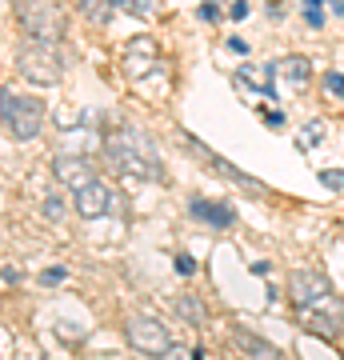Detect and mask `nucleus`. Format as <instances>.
<instances>
[{"label":"nucleus","instance_id":"obj_8","mask_svg":"<svg viewBox=\"0 0 344 360\" xmlns=\"http://www.w3.org/2000/svg\"><path fill=\"white\" fill-rule=\"evenodd\" d=\"M52 176L60 180L64 188H72V193H77V188H84L89 180H96V168H92L84 156L64 153V156H56V160H52Z\"/></svg>","mask_w":344,"mask_h":360},{"label":"nucleus","instance_id":"obj_13","mask_svg":"<svg viewBox=\"0 0 344 360\" xmlns=\"http://www.w3.org/2000/svg\"><path fill=\"white\" fill-rule=\"evenodd\" d=\"M236 345H241L244 352H248V360H288L276 345H268L265 336L248 333V328H236Z\"/></svg>","mask_w":344,"mask_h":360},{"label":"nucleus","instance_id":"obj_21","mask_svg":"<svg viewBox=\"0 0 344 360\" xmlns=\"http://www.w3.org/2000/svg\"><path fill=\"white\" fill-rule=\"evenodd\" d=\"M324 92L329 96H344V72H329L324 77Z\"/></svg>","mask_w":344,"mask_h":360},{"label":"nucleus","instance_id":"obj_20","mask_svg":"<svg viewBox=\"0 0 344 360\" xmlns=\"http://www.w3.org/2000/svg\"><path fill=\"white\" fill-rule=\"evenodd\" d=\"M68 281V272L64 269H44L40 272V284H44V288H56V284H64Z\"/></svg>","mask_w":344,"mask_h":360},{"label":"nucleus","instance_id":"obj_18","mask_svg":"<svg viewBox=\"0 0 344 360\" xmlns=\"http://www.w3.org/2000/svg\"><path fill=\"white\" fill-rule=\"evenodd\" d=\"M320 184L332 188V193H340L344 188V168H324V172H320Z\"/></svg>","mask_w":344,"mask_h":360},{"label":"nucleus","instance_id":"obj_17","mask_svg":"<svg viewBox=\"0 0 344 360\" xmlns=\"http://www.w3.org/2000/svg\"><path fill=\"white\" fill-rule=\"evenodd\" d=\"M116 13H128V16H153L156 13V0H116Z\"/></svg>","mask_w":344,"mask_h":360},{"label":"nucleus","instance_id":"obj_2","mask_svg":"<svg viewBox=\"0 0 344 360\" xmlns=\"http://www.w3.org/2000/svg\"><path fill=\"white\" fill-rule=\"evenodd\" d=\"M13 13L20 20V32L28 40H44V44H56L64 37V8L60 0H13Z\"/></svg>","mask_w":344,"mask_h":360},{"label":"nucleus","instance_id":"obj_14","mask_svg":"<svg viewBox=\"0 0 344 360\" xmlns=\"http://www.w3.org/2000/svg\"><path fill=\"white\" fill-rule=\"evenodd\" d=\"M177 316H180L184 324H192V328H204V324H208V304H204L200 296L180 292V296H177Z\"/></svg>","mask_w":344,"mask_h":360},{"label":"nucleus","instance_id":"obj_22","mask_svg":"<svg viewBox=\"0 0 344 360\" xmlns=\"http://www.w3.org/2000/svg\"><path fill=\"white\" fill-rule=\"evenodd\" d=\"M44 217H49V220H64V205L56 200V196H44Z\"/></svg>","mask_w":344,"mask_h":360},{"label":"nucleus","instance_id":"obj_19","mask_svg":"<svg viewBox=\"0 0 344 360\" xmlns=\"http://www.w3.org/2000/svg\"><path fill=\"white\" fill-rule=\"evenodd\" d=\"M160 360H200V352H196V348H189V345H172Z\"/></svg>","mask_w":344,"mask_h":360},{"label":"nucleus","instance_id":"obj_11","mask_svg":"<svg viewBox=\"0 0 344 360\" xmlns=\"http://www.w3.org/2000/svg\"><path fill=\"white\" fill-rule=\"evenodd\" d=\"M156 40L148 37H136V40H128V49H125V72L128 77H144L148 68L156 65Z\"/></svg>","mask_w":344,"mask_h":360},{"label":"nucleus","instance_id":"obj_10","mask_svg":"<svg viewBox=\"0 0 344 360\" xmlns=\"http://www.w3.org/2000/svg\"><path fill=\"white\" fill-rule=\"evenodd\" d=\"M189 217L208 224V229H232L236 224V212L224 200H204V196H192L189 200Z\"/></svg>","mask_w":344,"mask_h":360},{"label":"nucleus","instance_id":"obj_27","mask_svg":"<svg viewBox=\"0 0 344 360\" xmlns=\"http://www.w3.org/2000/svg\"><path fill=\"white\" fill-rule=\"evenodd\" d=\"M177 269L189 276V272H196V264H192V257H177Z\"/></svg>","mask_w":344,"mask_h":360},{"label":"nucleus","instance_id":"obj_7","mask_svg":"<svg viewBox=\"0 0 344 360\" xmlns=\"http://www.w3.org/2000/svg\"><path fill=\"white\" fill-rule=\"evenodd\" d=\"M77 217L80 220H104V217H116V208H120V200H116V193L108 188V184H101V180H89L84 188H77Z\"/></svg>","mask_w":344,"mask_h":360},{"label":"nucleus","instance_id":"obj_29","mask_svg":"<svg viewBox=\"0 0 344 360\" xmlns=\"http://www.w3.org/2000/svg\"><path fill=\"white\" fill-rule=\"evenodd\" d=\"M305 4H308V8H320V0H305Z\"/></svg>","mask_w":344,"mask_h":360},{"label":"nucleus","instance_id":"obj_25","mask_svg":"<svg viewBox=\"0 0 344 360\" xmlns=\"http://www.w3.org/2000/svg\"><path fill=\"white\" fill-rule=\"evenodd\" d=\"M260 116H265V124H272V129H281L284 124V112H276V108H265Z\"/></svg>","mask_w":344,"mask_h":360},{"label":"nucleus","instance_id":"obj_9","mask_svg":"<svg viewBox=\"0 0 344 360\" xmlns=\"http://www.w3.org/2000/svg\"><path fill=\"white\" fill-rule=\"evenodd\" d=\"M192 156H200V160H208V165H212V168L220 172V176H229L232 184H236V188H244V193H253V196H260V193H265V188H260V184H256V180L248 176V172H241L236 165H229V160H224V156H217L212 148H208V144L192 141Z\"/></svg>","mask_w":344,"mask_h":360},{"label":"nucleus","instance_id":"obj_15","mask_svg":"<svg viewBox=\"0 0 344 360\" xmlns=\"http://www.w3.org/2000/svg\"><path fill=\"white\" fill-rule=\"evenodd\" d=\"M272 68L268 65H241V72H236V80H241L244 89H253V92H272L276 84H272Z\"/></svg>","mask_w":344,"mask_h":360},{"label":"nucleus","instance_id":"obj_6","mask_svg":"<svg viewBox=\"0 0 344 360\" xmlns=\"http://www.w3.org/2000/svg\"><path fill=\"white\" fill-rule=\"evenodd\" d=\"M125 336L128 345L136 348V352H144V356H165L168 348H172V336H168V328L156 316H128L125 324Z\"/></svg>","mask_w":344,"mask_h":360},{"label":"nucleus","instance_id":"obj_28","mask_svg":"<svg viewBox=\"0 0 344 360\" xmlns=\"http://www.w3.org/2000/svg\"><path fill=\"white\" fill-rule=\"evenodd\" d=\"M229 52H236V56H241V52H248V44H244V40H236V37H232V40H229Z\"/></svg>","mask_w":344,"mask_h":360},{"label":"nucleus","instance_id":"obj_24","mask_svg":"<svg viewBox=\"0 0 344 360\" xmlns=\"http://www.w3.org/2000/svg\"><path fill=\"white\" fill-rule=\"evenodd\" d=\"M229 16H232V20H244V16H248V0H232Z\"/></svg>","mask_w":344,"mask_h":360},{"label":"nucleus","instance_id":"obj_16","mask_svg":"<svg viewBox=\"0 0 344 360\" xmlns=\"http://www.w3.org/2000/svg\"><path fill=\"white\" fill-rule=\"evenodd\" d=\"M80 16L89 25H108L116 16V0H80Z\"/></svg>","mask_w":344,"mask_h":360},{"label":"nucleus","instance_id":"obj_5","mask_svg":"<svg viewBox=\"0 0 344 360\" xmlns=\"http://www.w3.org/2000/svg\"><path fill=\"white\" fill-rule=\"evenodd\" d=\"M0 124L13 132L16 141H32V136L44 129V101H40V96H13Z\"/></svg>","mask_w":344,"mask_h":360},{"label":"nucleus","instance_id":"obj_3","mask_svg":"<svg viewBox=\"0 0 344 360\" xmlns=\"http://www.w3.org/2000/svg\"><path fill=\"white\" fill-rule=\"evenodd\" d=\"M16 72H20L28 84H44V89L60 84V77H64L60 56H56V49L44 44V40H25V44H20V52H16Z\"/></svg>","mask_w":344,"mask_h":360},{"label":"nucleus","instance_id":"obj_23","mask_svg":"<svg viewBox=\"0 0 344 360\" xmlns=\"http://www.w3.org/2000/svg\"><path fill=\"white\" fill-rule=\"evenodd\" d=\"M204 20V25H217V4H212V0H208V4H200V13H196Z\"/></svg>","mask_w":344,"mask_h":360},{"label":"nucleus","instance_id":"obj_4","mask_svg":"<svg viewBox=\"0 0 344 360\" xmlns=\"http://www.w3.org/2000/svg\"><path fill=\"white\" fill-rule=\"evenodd\" d=\"M293 300L308 312H320L329 316L332 324H340V312H336V296H332V284L320 276V272H308V269H296L293 272Z\"/></svg>","mask_w":344,"mask_h":360},{"label":"nucleus","instance_id":"obj_12","mask_svg":"<svg viewBox=\"0 0 344 360\" xmlns=\"http://www.w3.org/2000/svg\"><path fill=\"white\" fill-rule=\"evenodd\" d=\"M272 72H276L281 84H288V89H305L308 80H312V65H308V56H284V60H276Z\"/></svg>","mask_w":344,"mask_h":360},{"label":"nucleus","instance_id":"obj_1","mask_svg":"<svg viewBox=\"0 0 344 360\" xmlns=\"http://www.w3.org/2000/svg\"><path fill=\"white\" fill-rule=\"evenodd\" d=\"M104 160L125 172L132 180H148V184H165V165L156 160L148 136H141L136 129H116L104 136Z\"/></svg>","mask_w":344,"mask_h":360},{"label":"nucleus","instance_id":"obj_26","mask_svg":"<svg viewBox=\"0 0 344 360\" xmlns=\"http://www.w3.org/2000/svg\"><path fill=\"white\" fill-rule=\"evenodd\" d=\"M305 20H308L312 28H320V25H324V16H320V8H308V13H305Z\"/></svg>","mask_w":344,"mask_h":360}]
</instances>
